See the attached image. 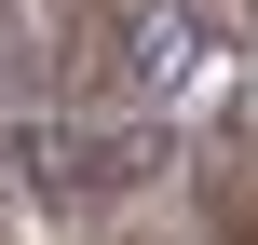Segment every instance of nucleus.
Returning <instances> with one entry per match:
<instances>
[{"label":"nucleus","mask_w":258,"mask_h":245,"mask_svg":"<svg viewBox=\"0 0 258 245\" xmlns=\"http://www.w3.org/2000/svg\"><path fill=\"white\" fill-rule=\"evenodd\" d=\"M245 41H258V0H109V27H95V109L136 123V136H163V123H190V109L231 95Z\"/></svg>","instance_id":"nucleus-1"}]
</instances>
